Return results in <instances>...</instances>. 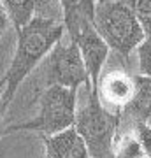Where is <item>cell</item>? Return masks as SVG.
<instances>
[{
  "mask_svg": "<svg viewBox=\"0 0 151 158\" xmlns=\"http://www.w3.org/2000/svg\"><path fill=\"white\" fill-rule=\"evenodd\" d=\"M16 51L11 65L0 79L2 100L9 107L19 86L28 79V76L39 67L48 56L55 44H58L65 35L62 19L53 18H32L27 25L16 28Z\"/></svg>",
  "mask_w": 151,
  "mask_h": 158,
  "instance_id": "cell-1",
  "label": "cell"
},
{
  "mask_svg": "<svg viewBox=\"0 0 151 158\" xmlns=\"http://www.w3.org/2000/svg\"><path fill=\"white\" fill-rule=\"evenodd\" d=\"M78 113V90L65 86H46L39 97V107L34 118L6 127L4 134L35 132L40 137L58 134L74 127Z\"/></svg>",
  "mask_w": 151,
  "mask_h": 158,
  "instance_id": "cell-2",
  "label": "cell"
},
{
  "mask_svg": "<svg viewBox=\"0 0 151 158\" xmlns=\"http://www.w3.org/2000/svg\"><path fill=\"white\" fill-rule=\"evenodd\" d=\"M93 27L109 49L125 58H128L146 37L125 0H97Z\"/></svg>",
  "mask_w": 151,
  "mask_h": 158,
  "instance_id": "cell-3",
  "label": "cell"
},
{
  "mask_svg": "<svg viewBox=\"0 0 151 158\" xmlns=\"http://www.w3.org/2000/svg\"><path fill=\"white\" fill-rule=\"evenodd\" d=\"M120 116L109 113L100 106L93 90H88V102L78 109L74 128L83 137L91 158H111L114 135Z\"/></svg>",
  "mask_w": 151,
  "mask_h": 158,
  "instance_id": "cell-4",
  "label": "cell"
},
{
  "mask_svg": "<svg viewBox=\"0 0 151 158\" xmlns=\"http://www.w3.org/2000/svg\"><path fill=\"white\" fill-rule=\"evenodd\" d=\"M42 79L44 86H65L74 90L84 86L86 90H91L84 63L72 39H69V42L60 40L48 53L42 60Z\"/></svg>",
  "mask_w": 151,
  "mask_h": 158,
  "instance_id": "cell-5",
  "label": "cell"
},
{
  "mask_svg": "<svg viewBox=\"0 0 151 158\" xmlns=\"http://www.w3.org/2000/svg\"><path fill=\"white\" fill-rule=\"evenodd\" d=\"M93 91L102 107L116 116H121L134 98L135 79L125 69H111L100 74Z\"/></svg>",
  "mask_w": 151,
  "mask_h": 158,
  "instance_id": "cell-6",
  "label": "cell"
},
{
  "mask_svg": "<svg viewBox=\"0 0 151 158\" xmlns=\"http://www.w3.org/2000/svg\"><path fill=\"white\" fill-rule=\"evenodd\" d=\"M72 40L76 42L79 49L81 60L84 63V69H86V74H88L90 79V86H91V90H95L99 77H100L102 70H104L107 60H109L111 49L104 42V39L99 35V32L95 30L93 25L81 27Z\"/></svg>",
  "mask_w": 151,
  "mask_h": 158,
  "instance_id": "cell-7",
  "label": "cell"
},
{
  "mask_svg": "<svg viewBox=\"0 0 151 158\" xmlns=\"http://www.w3.org/2000/svg\"><path fill=\"white\" fill-rule=\"evenodd\" d=\"M14 28L27 25L32 18H53L62 19L58 0H0Z\"/></svg>",
  "mask_w": 151,
  "mask_h": 158,
  "instance_id": "cell-8",
  "label": "cell"
},
{
  "mask_svg": "<svg viewBox=\"0 0 151 158\" xmlns=\"http://www.w3.org/2000/svg\"><path fill=\"white\" fill-rule=\"evenodd\" d=\"M46 149V158H91L83 137L74 127L42 137Z\"/></svg>",
  "mask_w": 151,
  "mask_h": 158,
  "instance_id": "cell-9",
  "label": "cell"
},
{
  "mask_svg": "<svg viewBox=\"0 0 151 158\" xmlns=\"http://www.w3.org/2000/svg\"><path fill=\"white\" fill-rule=\"evenodd\" d=\"M65 34L74 39L81 27L93 25L97 0H58Z\"/></svg>",
  "mask_w": 151,
  "mask_h": 158,
  "instance_id": "cell-10",
  "label": "cell"
},
{
  "mask_svg": "<svg viewBox=\"0 0 151 158\" xmlns=\"http://www.w3.org/2000/svg\"><path fill=\"white\" fill-rule=\"evenodd\" d=\"M111 158H148L135 135L134 123L121 116H120V123H118V130L112 142Z\"/></svg>",
  "mask_w": 151,
  "mask_h": 158,
  "instance_id": "cell-11",
  "label": "cell"
},
{
  "mask_svg": "<svg viewBox=\"0 0 151 158\" xmlns=\"http://www.w3.org/2000/svg\"><path fill=\"white\" fill-rule=\"evenodd\" d=\"M134 98L128 104V107L123 111L121 118L132 119V121H148L151 118V77L137 74L134 76Z\"/></svg>",
  "mask_w": 151,
  "mask_h": 158,
  "instance_id": "cell-12",
  "label": "cell"
},
{
  "mask_svg": "<svg viewBox=\"0 0 151 158\" xmlns=\"http://www.w3.org/2000/svg\"><path fill=\"white\" fill-rule=\"evenodd\" d=\"M137 18L146 37H151V0H125Z\"/></svg>",
  "mask_w": 151,
  "mask_h": 158,
  "instance_id": "cell-13",
  "label": "cell"
},
{
  "mask_svg": "<svg viewBox=\"0 0 151 158\" xmlns=\"http://www.w3.org/2000/svg\"><path fill=\"white\" fill-rule=\"evenodd\" d=\"M137 69L141 76L151 77V37H144V40L137 46Z\"/></svg>",
  "mask_w": 151,
  "mask_h": 158,
  "instance_id": "cell-14",
  "label": "cell"
},
{
  "mask_svg": "<svg viewBox=\"0 0 151 158\" xmlns=\"http://www.w3.org/2000/svg\"><path fill=\"white\" fill-rule=\"evenodd\" d=\"M132 123H134L135 135L139 139L141 146H142V149L146 153V156L151 158V127L148 125V121H132Z\"/></svg>",
  "mask_w": 151,
  "mask_h": 158,
  "instance_id": "cell-15",
  "label": "cell"
},
{
  "mask_svg": "<svg viewBox=\"0 0 151 158\" xmlns=\"http://www.w3.org/2000/svg\"><path fill=\"white\" fill-rule=\"evenodd\" d=\"M11 27H12L11 19H9V16H7V12H6V9H4V6L0 4V39L4 37V34H6Z\"/></svg>",
  "mask_w": 151,
  "mask_h": 158,
  "instance_id": "cell-16",
  "label": "cell"
},
{
  "mask_svg": "<svg viewBox=\"0 0 151 158\" xmlns=\"http://www.w3.org/2000/svg\"><path fill=\"white\" fill-rule=\"evenodd\" d=\"M6 113H7V106L4 104V100H2V85H0V139L6 135V134H4V130H6L4 116H6Z\"/></svg>",
  "mask_w": 151,
  "mask_h": 158,
  "instance_id": "cell-17",
  "label": "cell"
},
{
  "mask_svg": "<svg viewBox=\"0 0 151 158\" xmlns=\"http://www.w3.org/2000/svg\"><path fill=\"white\" fill-rule=\"evenodd\" d=\"M148 125H149V127H151V118H149V119H148Z\"/></svg>",
  "mask_w": 151,
  "mask_h": 158,
  "instance_id": "cell-18",
  "label": "cell"
}]
</instances>
